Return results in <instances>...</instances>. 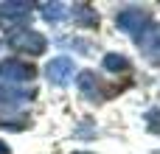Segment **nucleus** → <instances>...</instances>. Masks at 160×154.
I'll return each instance as SVG.
<instances>
[{"label":"nucleus","mask_w":160,"mask_h":154,"mask_svg":"<svg viewBox=\"0 0 160 154\" xmlns=\"http://www.w3.org/2000/svg\"><path fill=\"white\" fill-rule=\"evenodd\" d=\"M8 45L14 51H22V53H31V56H39L45 51V36L39 31H31V28H20V31H11L8 34Z\"/></svg>","instance_id":"1"},{"label":"nucleus","mask_w":160,"mask_h":154,"mask_svg":"<svg viewBox=\"0 0 160 154\" xmlns=\"http://www.w3.org/2000/svg\"><path fill=\"white\" fill-rule=\"evenodd\" d=\"M118 25H121V31H127L132 39L141 42V36L149 28V14L143 8H124V11H118Z\"/></svg>","instance_id":"2"},{"label":"nucleus","mask_w":160,"mask_h":154,"mask_svg":"<svg viewBox=\"0 0 160 154\" xmlns=\"http://www.w3.org/2000/svg\"><path fill=\"white\" fill-rule=\"evenodd\" d=\"M31 79H34V67H31L28 62H20V59H6V62H0V81L20 87V84H28Z\"/></svg>","instance_id":"3"},{"label":"nucleus","mask_w":160,"mask_h":154,"mask_svg":"<svg viewBox=\"0 0 160 154\" xmlns=\"http://www.w3.org/2000/svg\"><path fill=\"white\" fill-rule=\"evenodd\" d=\"M73 70H76V67H73V59H70V56H56L53 62H48L45 76H48L53 84L62 87V84H68V81L73 79Z\"/></svg>","instance_id":"4"},{"label":"nucleus","mask_w":160,"mask_h":154,"mask_svg":"<svg viewBox=\"0 0 160 154\" xmlns=\"http://www.w3.org/2000/svg\"><path fill=\"white\" fill-rule=\"evenodd\" d=\"M34 98V90H28V87H14V84H6V81H0V104L6 107H14V104H25V101H31Z\"/></svg>","instance_id":"5"},{"label":"nucleus","mask_w":160,"mask_h":154,"mask_svg":"<svg viewBox=\"0 0 160 154\" xmlns=\"http://www.w3.org/2000/svg\"><path fill=\"white\" fill-rule=\"evenodd\" d=\"M79 90H82V95L84 98H93V101H101V87H98V79H96V73L93 70H84V73H79Z\"/></svg>","instance_id":"6"},{"label":"nucleus","mask_w":160,"mask_h":154,"mask_svg":"<svg viewBox=\"0 0 160 154\" xmlns=\"http://www.w3.org/2000/svg\"><path fill=\"white\" fill-rule=\"evenodd\" d=\"M31 14V3H0V20H25Z\"/></svg>","instance_id":"7"},{"label":"nucleus","mask_w":160,"mask_h":154,"mask_svg":"<svg viewBox=\"0 0 160 154\" xmlns=\"http://www.w3.org/2000/svg\"><path fill=\"white\" fill-rule=\"evenodd\" d=\"M141 48L149 53V59L160 62V28H152L141 36Z\"/></svg>","instance_id":"8"},{"label":"nucleus","mask_w":160,"mask_h":154,"mask_svg":"<svg viewBox=\"0 0 160 154\" xmlns=\"http://www.w3.org/2000/svg\"><path fill=\"white\" fill-rule=\"evenodd\" d=\"M127 67H129V62H127L121 53H107V56H104V70L121 73V70H127Z\"/></svg>","instance_id":"9"},{"label":"nucleus","mask_w":160,"mask_h":154,"mask_svg":"<svg viewBox=\"0 0 160 154\" xmlns=\"http://www.w3.org/2000/svg\"><path fill=\"white\" fill-rule=\"evenodd\" d=\"M73 20H76L79 25H96V14L90 11V6H76Z\"/></svg>","instance_id":"10"},{"label":"nucleus","mask_w":160,"mask_h":154,"mask_svg":"<svg viewBox=\"0 0 160 154\" xmlns=\"http://www.w3.org/2000/svg\"><path fill=\"white\" fill-rule=\"evenodd\" d=\"M62 3H42V17L48 20V22H56V20H62Z\"/></svg>","instance_id":"11"},{"label":"nucleus","mask_w":160,"mask_h":154,"mask_svg":"<svg viewBox=\"0 0 160 154\" xmlns=\"http://www.w3.org/2000/svg\"><path fill=\"white\" fill-rule=\"evenodd\" d=\"M146 121H149V129H152V132H160V109H152V112L146 115Z\"/></svg>","instance_id":"12"},{"label":"nucleus","mask_w":160,"mask_h":154,"mask_svg":"<svg viewBox=\"0 0 160 154\" xmlns=\"http://www.w3.org/2000/svg\"><path fill=\"white\" fill-rule=\"evenodd\" d=\"M0 154H8V146H6L3 140H0Z\"/></svg>","instance_id":"13"},{"label":"nucleus","mask_w":160,"mask_h":154,"mask_svg":"<svg viewBox=\"0 0 160 154\" xmlns=\"http://www.w3.org/2000/svg\"><path fill=\"white\" fill-rule=\"evenodd\" d=\"M73 154H87V152H73Z\"/></svg>","instance_id":"14"}]
</instances>
